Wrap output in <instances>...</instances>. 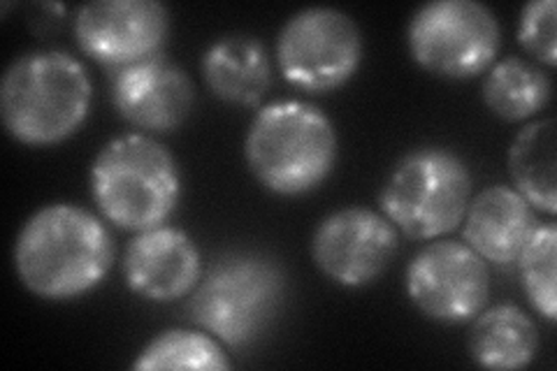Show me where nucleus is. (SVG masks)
<instances>
[{
  "mask_svg": "<svg viewBox=\"0 0 557 371\" xmlns=\"http://www.w3.org/2000/svg\"><path fill=\"white\" fill-rule=\"evenodd\" d=\"M550 79L536 65L522 59L495 63L483 82V100L504 121H525L546 108Z\"/></svg>",
  "mask_w": 557,
  "mask_h": 371,
  "instance_id": "a211bd4d",
  "label": "nucleus"
},
{
  "mask_svg": "<svg viewBox=\"0 0 557 371\" xmlns=\"http://www.w3.org/2000/svg\"><path fill=\"white\" fill-rule=\"evenodd\" d=\"M381 211L411 239L456 230L472 200V174L458 153L425 147L407 153L381 188Z\"/></svg>",
  "mask_w": 557,
  "mask_h": 371,
  "instance_id": "39448f33",
  "label": "nucleus"
},
{
  "mask_svg": "<svg viewBox=\"0 0 557 371\" xmlns=\"http://www.w3.org/2000/svg\"><path fill=\"white\" fill-rule=\"evenodd\" d=\"M91 196L112 225L133 233L163 225L182 196L174 156L153 137L131 133L104 145L91 165Z\"/></svg>",
  "mask_w": 557,
  "mask_h": 371,
  "instance_id": "20e7f679",
  "label": "nucleus"
},
{
  "mask_svg": "<svg viewBox=\"0 0 557 371\" xmlns=\"http://www.w3.org/2000/svg\"><path fill=\"white\" fill-rule=\"evenodd\" d=\"M407 35L413 61L446 79L481 75L502 40L495 12L476 0H432L411 16Z\"/></svg>",
  "mask_w": 557,
  "mask_h": 371,
  "instance_id": "0eeeda50",
  "label": "nucleus"
},
{
  "mask_svg": "<svg viewBox=\"0 0 557 371\" xmlns=\"http://www.w3.org/2000/svg\"><path fill=\"white\" fill-rule=\"evenodd\" d=\"M194 84L180 65L156 54L114 70L112 102L131 126L147 133H172L194 108Z\"/></svg>",
  "mask_w": 557,
  "mask_h": 371,
  "instance_id": "f8f14e48",
  "label": "nucleus"
},
{
  "mask_svg": "<svg viewBox=\"0 0 557 371\" xmlns=\"http://www.w3.org/2000/svg\"><path fill=\"white\" fill-rule=\"evenodd\" d=\"M555 253L557 230L553 223L536 225L518 253V268L525 295L534 311L548 323L555 321Z\"/></svg>",
  "mask_w": 557,
  "mask_h": 371,
  "instance_id": "aec40b11",
  "label": "nucleus"
},
{
  "mask_svg": "<svg viewBox=\"0 0 557 371\" xmlns=\"http://www.w3.org/2000/svg\"><path fill=\"white\" fill-rule=\"evenodd\" d=\"M282 75L307 94L335 91L356 75L362 35L351 16L335 8L295 12L276 40Z\"/></svg>",
  "mask_w": 557,
  "mask_h": 371,
  "instance_id": "6e6552de",
  "label": "nucleus"
},
{
  "mask_svg": "<svg viewBox=\"0 0 557 371\" xmlns=\"http://www.w3.org/2000/svg\"><path fill=\"white\" fill-rule=\"evenodd\" d=\"M170 14L156 0H98L79 8L75 35L82 51L114 70L161 54Z\"/></svg>",
  "mask_w": 557,
  "mask_h": 371,
  "instance_id": "9b49d317",
  "label": "nucleus"
},
{
  "mask_svg": "<svg viewBox=\"0 0 557 371\" xmlns=\"http://www.w3.org/2000/svg\"><path fill=\"white\" fill-rule=\"evenodd\" d=\"M249 170L276 196H305L319 188L337 161V133L319 108L300 100L260 110L244 143Z\"/></svg>",
  "mask_w": 557,
  "mask_h": 371,
  "instance_id": "7ed1b4c3",
  "label": "nucleus"
},
{
  "mask_svg": "<svg viewBox=\"0 0 557 371\" xmlns=\"http://www.w3.org/2000/svg\"><path fill=\"white\" fill-rule=\"evenodd\" d=\"M202 258L184 230L159 225L137 233L124 258L128 288L149 302H174L198 286Z\"/></svg>",
  "mask_w": 557,
  "mask_h": 371,
  "instance_id": "ddd939ff",
  "label": "nucleus"
},
{
  "mask_svg": "<svg viewBox=\"0 0 557 371\" xmlns=\"http://www.w3.org/2000/svg\"><path fill=\"white\" fill-rule=\"evenodd\" d=\"M518 40L528 54L553 67L557 61L555 51V3L553 0H532L520 12Z\"/></svg>",
  "mask_w": 557,
  "mask_h": 371,
  "instance_id": "412c9836",
  "label": "nucleus"
},
{
  "mask_svg": "<svg viewBox=\"0 0 557 371\" xmlns=\"http://www.w3.org/2000/svg\"><path fill=\"white\" fill-rule=\"evenodd\" d=\"M112 260L110 230L89 209L67 202L35 211L14 244L16 274L45 299H73L94 290Z\"/></svg>",
  "mask_w": 557,
  "mask_h": 371,
  "instance_id": "f257e3e1",
  "label": "nucleus"
},
{
  "mask_svg": "<svg viewBox=\"0 0 557 371\" xmlns=\"http://www.w3.org/2000/svg\"><path fill=\"white\" fill-rule=\"evenodd\" d=\"M465 242L493 264L516 262L534 223L532 205L509 186H491L469 200L465 214Z\"/></svg>",
  "mask_w": 557,
  "mask_h": 371,
  "instance_id": "4468645a",
  "label": "nucleus"
},
{
  "mask_svg": "<svg viewBox=\"0 0 557 371\" xmlns=\"http://www.w3.org/2000/svg\"><path fill=\"white\" fill-rule=\"evenodd\" d=\"M539 348L532 318L516 305L481 311L469 334V353L485 369H525Z\"/></svg>",
  "mask_w": 557,
  "mask_h": 371,
  "instance_id": "dca6fc26",
  "label": "nucleus"
},
{
  "mask_svg": "<svg viewBox=\"0 0 557 371\" xmlns=\"http://www.w3.org/2000/svg\"><path fill=\"white\" fill-rule=\"evenodd\" d=\"M411 302L432 321L465 323L487 305L491 276L485 260L462 242H432L407 268Z\"/></svg>",
  "mask_w": 557,
  "mask_h": 371,
  "instance_id": "1a4fd4ad",
  "label": "nucleus"
},
{
  "mask_svg": "<svg viewBox=\"0 0 557 371\" xmlns=\"http://www.w3.org/2000/svg\"><path fill=\"white\" fill-rule=\"evenodd\" d=\"M397 227L368 207H346L321 221L311 239L319 270L346 288L376 281L397 253Z\"/></svg>",
  "mask_w": 557,
  "mask_h": 371,
  "instance_id": "9d476101",
  "label": "nucleus"
},
{
  "mask_svg": "<svg viewBox=\"0 0 557 371\" xmlns=\"http://www.w3.org/2000/svg\"><path fill=\"white\" fill-rule=\"evenodd\" d=\"M133 369H231V360L221 344L205 332L196 330H165L153 337Z\"/></svg>",
  "mask_w": 557,
  "mask_h": 371,
  "instance_id": "6ab92c4d",
  "label": "nucleus"
},
{
  "mask_svg": "<svg viewBox=\"0 0 557 371\" xmlns=\"http://www.w3.org/2000/svg\"><path fill=\"white\" fill-rule=\"evenodd\" d=\"M202 75L219 100L256 108L268 94L272 67L265 47L251 35H228L207 49Z\"/></svg>",
  "mask_w": 557,
  "mask_h": 371,
  "instance_id": "2eb2a0df",
  "label": "nucleus"
},
{
  "mask_svg": "<svg viewBox=\"0 0 557 371\" xmlns=\"http://www.w3.org/2000/svg\"><path fill=\"white\" fill-rule=\"evenodd\" d=\"M516 190L532 207L555 214V121L542 119L522 128L509 151Z\"/></svg>",
  "mask_w": 557,
  "mask_h": 371,
  "instance_id": "f3484780",
  "label": "nucleus"
},
{
  "mask_svg": "<svg viewBox=\"0 0 557 371\" xmlns=\"http://www.w3.org/2000/svg\"><path fill=\"white\" fill-rule=\"evenodd\" d=\"M284 297V272L260 256H225L190 297V321L225 346L247 348L268 330Z\"/></svg>",
  "mask_w": 557,
  "mask_h": 371,
  "instance_id": "423d86ee",
  "label": "nucleus"
},
{
  "mask_svg": "<svg viewBox=\"0 0 557 371\" xmlns=\"http://www.w3.org/2000/svg\"><path fill=\"white\" fill-rule=\"evenodd\" d=\"M94 86L86 67L65 51H28L0 84V116L16 143L49 147L86 121Z\"/></svg>",
  "mask_w": 557,
  "mask_h": 371,
  "instance_id": "f03ea898",
  "label": "nucleus"
}]
</instances>
